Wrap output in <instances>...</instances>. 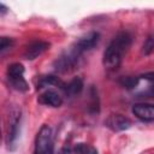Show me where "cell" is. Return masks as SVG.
Segmentation results:
<instances>
[{
  "label": "cell",
  "instance_id": "22",
  "mask_svg": "<svg viewBox=\"0 0 154 154\" xmlns=\"http://www.w3.org/2000/svg\"><path fill=\"white\" fill-rule=\"evenodd\" d=\"M150 94H152V95H154V85H153V87H152V89H150Z\"/></svg>",
  "mask_w": 154,
  "mask_h": 154
},
{
  "label": "cell",
  "instance_id": "4",
  "mask_svg": "<svg viewBox=\"0 0 154 154\" xmlns=\"http://www.w3.org/2000/svg\"><path fill=\"white\" fill-rule=\"evenodd\" d=\"M99 40H100V34H99L97 31H89V32H87L85 35L81 36V37L71 46V48H72L76 53H78L79 55H82L84 52L90 51L91 48H94V47L97 45Z\"/></svg>",
  "mask_w": 154,
  "mask_h": 154
},
{
  "label": "cell",
  "instance_id": "12",
  "mask_svg": "<svg viewBox=\"0 0 154 154\" xmlns=\"http://www.w3.org/2000/svg\"><path fill=\"white\" fill-rule=\"evenodd\" d=\"M89 95H90V103H89V112L91 113H99L100 111V101H99V95L97 90L94 85L90 87L89 89Z\"/></svg>",
  "mask_w": 154,
  "mask_h": 154
},
{
  "label": "cell",
  "instance_id": "15",
  "mask_svg": "<svg viewBox=\"0 0 154 154\" xmlns=\"http://www.w3.org/2000/svg\"><path fill=\"white\" fill-rule=\"evenodd\" d=\"M73 152L76 154H97V150L87 143H77L73 147Z\"/></svg>",
  "mask_w": 154,
  "mask_h": 154
},
{
  "label": "cell",
  "instance_id": "14",
  "mask_svg": "<svg viewBox=\"0 0 154 154\" xmlns=\"http://www.w3.org/2000/svg\"><path fill=\"white\" fill-rule=\"evenodd\" d=\"M24 73V66L20 63H13L7 67V77H19Z\"/></svg>",
  "mask_w": 154,
  "mask_h": 154
},
{
  "label": "cell",
  "instance_id": "17",
  "mask_svg": "<svg viewBox=\"0 0 154 154\" xmlns=\"http://www.w3.org/2000/svg\"><path fill=\"white\" fill-rule=\"evenodd\" d=\"M12 46H13V40H12V38L5 37V36H2V37L0 38V53H1V54H4L6 51L11 49Z\"/></svg>",
  "mask_w": 154,
  "mask_h": 154
},
{
  "label": "cell",
  "instance_id": "1",
  "mask_svg": "<svg viewBox=\"0 0 154 154\" xmlns=\"http://www.w3.org/2000/svg\"><path fill=\"white\" fill-rule=\"evenodd\" d=\"M131 42L132 37L128 31H119L112 38V41L108 43L107 48L103 52V66L111 70L117 69L120 65L124 54H126V52L129 51Z\"/></svg>",
  "mask_w": 154,
  "mask_h": 154
},
{
  "label": "cell",
  "instance_id": "18",
  "mask_svg": "<svg viewBox=\"0 0 154 154\" xmlns=\"http://www.w3.org/2000/svg\"><path fill=\"white\" fill-rule=\"evenodd\" d=\"M152 51H154V38L153 37H148L147 41L143 45V53L144 54H149Z\"/></svg>",
  "mask_w": 154,
  "mask_h": 154
},
{
  "label": "cell",
  "instance_id": "6",
  "mask_svg": "<svg viewBox=\"0 0 154 154\" xmlns=\"http://www.w3.org/2000/svg\"><path fill=\"white\" fill-rule=\"evenodd\" d=\"M105 125L113 131H124L130 129L131 120L123 114H111L105 120Z\"/></svg>",
  "mask_w": 154,
  "mask_h": 154
},
{
  "label": "cell",
  "instance_id": "5",
  "mask_svg": "<svg viewBox=\"0 0 154 154\" xmlns=\"http://www.w3.org/2000/svg\"><path fill=\"white\" fill-rule=\"evenodd\" d=\"M132 114L142 122H154V105L153 103H135L131 108Z\"/></svg>",
  "mask_w": 154,
  "mask_h": 154
},
{
  "label": "cell",
  "instance_id": "16",
  "mask_svg": "<svg viewBox=\"0 0 154 154\" xmlns=\"http://www.w3.org/2000/svg\"><path fill=\"white\" fill-rule=\"evenodd\" d=\"M138 77H131V76H126V77H122L119 79V83L126 88V89H132L138 84Z\"/></svg>",
  "mask_w": 154,
  "mask_h": 154
},
{
  "label": "cell",
  "instance_id": "21",
  "mask_svg": "<svg viewBox=\"0 0 154 154\" xmlns=\"http://www.w3.org/2000/svg\"><path fill=\"white\" fill-rule=\"evenodd\" d=\"M6 12H7V7L4 4H0V13L1 14H5Z\"/></svg>",
  "mask_w": 154,
  "mask_h": 154
},
{
  "label": "cell",
  "instance_id": "8",
  "mask_svg": "<svg viewBox=\"0 0 154 154\" xmlns=\"http://www.w3.org/2000/svg\"><path fill=\"white\" fill-rule=\"evenodd\" d=\"M19 132H20V111H18L12 117V120H11L10 131L7 135V146L10 149H14L16 142L19 137Z\"/></svg>",
  "mask_w": 154,
  "mask_h": 154
},
{
  "label": "cell",
  "instance_id": "9",
  "mask_svg": "<svg viewBox=\"0 0 154 154\" xmlns=\"http://www.w3.org/2000/svg\"><path fill=\"white\" fill-rule=\"evenodd\" d=\"M37 101L42 105H47V106H52V107H59L63 103L61 96L55 90H52V89H48V90L43 91L38 96Z\"/></svg>",
  "mask_w": 154,
  "mask_h": 154
},
{
  "label": "cell",
  "instance_id": "20",
  "mask_svg": "<svg viewBox=\"0 0 154 154\" xmlns=\"http://www.w3.org/2000/svg\"><path fill=\"white\" fill-rule=\"evenodd\" d=\"M58 154H71V149H70L69 147H64V148H61V149L59 150Z\"/></svg>",
  "mask_w": 154,
  "mask_h": 154
},
{
  "label": "cell",
  "instance_id": "13",
  "mask_svg": "<svg viewBox=\"0 0 154 154\" xmlns=\"http://www.w3.org/2000/svg\"><path fill=\"white\" fill-rule=\"evenodd\" d=\"M11 85L16 89V90H19V91H26L29 89V85L26 83V81L24 79L23 76H19V77H10L8 78Z\"/></svg>",
  "mask_w": 154,
  "mask_h": 154
},
{
  "label": "cell",
  "instance_id": "3",
  "mask_svg": "<svg viewBox=\"0 0 154 154\" xmlns=\"http://www.w3.org/2000/svg\"><path fill=\"white\" fill-rule=\"evenodd\" d=\"M79 54L76 53L71 47L69 51H66L65 53H63L55 61H54V67L58 72L65 73L69 72L71 70H73L76 67V65L78 64L79 60Z\"/></svg>",
  "mask_w": 154,
  "mask_h": 154
},
{
  "label": "cell",
  "instance_id": "19",
  "mask_svg": "<svg viewBox=\"0 0 154 154\" xmlns=\"http://www.w3.org/2000/svg\"><path fill=\"white\" fill-rule=\"evenodd\" d=\"M140 78L147 79V81H154V72H146L140 76Z\"/></svg>",
  "mask_w": 154,
  "mask_h": 154
},
{
  "label": "cell",
  "instance_id": "7",
  "mask_svg": "<svg viewBox=\"0 0 154 154\" xmlns=\"http://www.w3.org/2000/svg\"><path fill=\"white\" fill-rule=\"evenodd\" d=\"M49 48V43L46 41H34L26 46L24 51V58L28 60H34L41 54H43Z\"/></svg>",
  "mask_w": 154,
  "mask_h": 154
},
{
  "label": "cell",
  "instance_id": "11",
  "mask_svg": "<svg viewBox=\"0 0 154 154\" xmlns=\"http://www.w3.org/2000/svg\"><path fill=\"white\" fill-rule=\"evenodd\" d=\"M83 87H84V84H83L82 78H79V77H75L73 79H71L69 83L65 84V88H64L63 91H64L65 94L72 96V95H77V94H79V93L83 90Z\"/></svg>",
  "mask_w": 154,
  "mask_h": 154
},
{
  "label": "cell",
  "instance_id": "10",
  "mask_svg": "<svg viewBox=\"0 0 154 154\" xmlns=\"http://www.w3.org/2000/svg\"><path fill=\"white\" fill-rule=\"evenodd\" d=\"M65 84L66 83H64L59 77H57L54 75H48V76L40 77L38 83H37V89H42V88H46V87H58L59 89L64 90Z\"/></svg>",
  "mask_w": 154,
  "mask_h": 154
},
{
  "label": "cell",
  "instance_id": "2",
  "mask_svg": "<svg viewBox=\"0 0 154 154\" xmlns=\"http://www.w3.org/2000/svg\"><path fill=\"white\" fill-rule=\"evenodd\" d=\"M34 154H54L52 129L48 125H42L38 130L35 141Z\"/></svg>",
  "mask_w": 154,
  "mask_h": 154
}]
</instances>
